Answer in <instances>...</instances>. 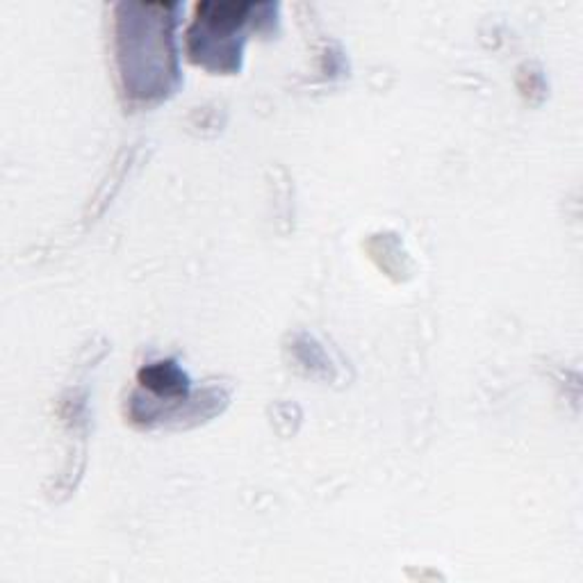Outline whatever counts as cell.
<instances>
[{"mask_svg": "<svg viewBox=\"0 0 583 583\" xmlns=\"http://www.w3.org/2000/svg\"><path fill=\"white\" fill-rule=\"evenodd\" d=\"M142 376H144V385H148V388L158 390V392L164 394L185 392V388H187V381H185L183 374H180L178 369L171 367V365H164V363L153 365V367H148Z\"/></svg>", "mask_w": 583, "mask_h": 583, "instance_id": "1", "label": "cell"}]
</instances>
